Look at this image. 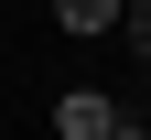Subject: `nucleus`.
Returning <instances> with one entry per match:
<instances>
[{
	"mask_svg": "<svg viewBox=\"0 0 151 140\" xmlns=\"http://www.w3.org/2000/svg\"><path fill=\"white\" fill-rule=\"evenodd\" d=\"M108 129H119V97L108 86H65L54 97V140H108Z\"/></svg>",
	"mask_w": 151,
	"mask_h": 140,
	"instance_id": "f257e3e1",
	"label": "nucleus"
},
{
	"mask_svg": "<svg viewBox=\"0 0 151 140\" xmlns=\"http://www.w3.org/2000/svg\"><path fill=\"white\" fill-rule=\"evenodd\" d=\"M119 11H129V0H54L65 32H119Z\"/></svg>",
	"mask_w": 151,
	"mask_h": 140,
	"instance_id": "f03ea898",
	"label": "nucleus"
},
{
	"mask_svg": "<svg viewBox=\"0 0 151 140\" xmlns=\"http://www.w3.org/2000/svg\"><path fill=\"white\" fill-rule=\"evenodd\" d=\"M119 32H129V54L151 65V0H129V11H119Z\"/></svg>",
	"mask_w": 151,
	"mask_h": 140,
	"instance_id": "7ed1b4c3",
	"label": "nucleus"
},
{
	"mask_svg": "<svg viewBox=\"0 0 151 140\" xmlns=\"http://www.w3.org/2000/svg\"><path fill=\"white\" fill-rule=\"evenodd\" d=\"M108 140H151V129H140V118H129V108H119V129H108Z\"/></svg>",
	"mask_w": 151,
	"mask_h": 140,
	"instance_id": "20e7f679",
	"label": "nucleus"
}]
</instances>
